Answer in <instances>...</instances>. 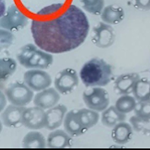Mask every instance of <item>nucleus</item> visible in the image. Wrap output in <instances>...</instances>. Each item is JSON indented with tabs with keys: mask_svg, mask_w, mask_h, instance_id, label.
Here are the masks:
<instances>
[{
	"mask_svg": "<svg viewBox=\"0 0 150 150\" xmlns=\"http://www.w3.org/2000/svg\"><path fill=\"white\" fill-rule=\"evenodd\" d=\"M89 28L87 15L75 5H71L53 20H32L30 24V32L35 44L52 54L77 49L86 40Z\"/></svg>",
	"mask_w": 150,
	"mask_h": 150,
	"instance_id": "obj_1",
	"label": "nucleus"
},
{
	"mask_svg": "<svg viewBox=\"0 0 150 150\" xmlns=\"http://www.w3.org/2000/svg\"><path fill=\"white\" fill-rule=\"evenodd\" d=\"M80 79L87 88L103 87L114 78L112 67L101 58H92L84 63L79 72Z\"/></svg>",
	"mask_w": 150,
	"mask_h": 150,
	"instance_id": "obj_2",
	"label": "nucleus"
},
{
	"mask_svg": "<svg viewBox=\"0 0 150 150\" xmlns=\"http://www.w3.org/2000/svg\"><path fill=\"white\" fill-rule=\"evenodd\" d=\"M17 60L19 64L26 69H47L53 63L52 53L40 49L33 44H25L18 52Z\"/></svg>",
	"mask_w": 150,
	"mask_h": 150,
	"instance_id": "obj_3",
	"label": "nucleus"
},
{
	"mask_svg": "<svg viewBox=\"0 0 150 150\" xmlns=\"http://www.w3.org/2000/svg\"><path fill=\"white\" fill-rule=\"evenodd\" d=\"M6 96L11 105L25 107L34 100V91L25 82H15L8 86Z\"/></svg>",
	"mask_w": 150,
	"mask_h": 150,
	"instance_id": "obj_4",
	"label": "nucleus"
},
{
	"mask_svg": "<svg viewBox=\"0 0 150 150\" xmlns=\"http://www.w3.org/2000/svg\"><path fill=\"white\" fill-rule=\"evenodd\" d=\"M28 24V18L15 5H11L1 15L0 27L10 31H18Z\"/></svg>",
	"mask_w": 150,
	"mask_h": 150,
	"instance_id": "obj_5",
	"label": "nucleus"
},
{
	"mask_svg": "<svg viewBox=\"0 0 150 150\" xmlns=\"http://www.w3.org/2000/svg\"><path fill=\"white\" fill-rule=\"evenodd\" d=\"M82 99L88 108L102 112L108 108L110 104V98L108 91L101 87H91L84 91Z\"/></svg>",
	"mask_w": 150,
	"mask_h": 150,
	"instance_id": "obj_6",
	"label": "nucleus"
},
{
	"mask_svg": "<svg viewBox=\"0 0 150 150\" xmlns=\"http://www.w3.org/2000/svg\"><path fill=\"white\" fill-rule=\"evenodd\" d=\"M79 82L78 73L74 69L66 68L58 72L54 79V86L59 94L67 95L76 89Z\"/></svg>",
	"mask_w": 150,
	"mask_h": 150,
	"instance_id": "obj_7",
	"label": "nucleus"
},
{
	"mask_svg": "<svg viewBox=\"0 0 150 150\" xmlns=\"http://www.w3.org/2000/svg\"><path fill=\"white\" fill-rule=\"evenodd\" d=\"M24 82L34 91H40L50 87L52 83L51 76L44 69H33L25 72Z\"/></svg>",
	"mask_w": 150,
	"mask_h": 150,
	"instance_id": "obj_8",
	"label": "nucleus"
},
{
	"mask_svg": "<svg viewBox=\"0 0 150 150\" xmlns=\"http://www.w3.org/2000/svg\"><path fill=\"white\" fill-rule=\"evenodd\" d=\"M115 40V33L112 26L101 21L93 28L91 41L96 47L101 49L110 47Z\"/></svg>",
	"mask_w": 150,
	"mask_h": 150,
	"instance_id": "obj_9",
	"label": "nucleus"
},
{
	"mask_svg": "<svg viewBox=\"0 0 150 150\" xmlns=\"http://www.w3.org/2000/svg\"><path fill=\"white\" fill-rule=\"evenodd\" d=\"M22 125L33 130L46 127V111L38 106L25 108L22 114Z\"/></svg>",
	"mask_w": 150,
	"mask_h": 150,
	"instance_id": "obj_10",
	"label": "nucleus"
},
{
	"mask_svg": "<svg viewBox=\"0 0 150 150\" xmlns=\"http://www.w3.org/2000/svg\"><path fill=\"white\" fill-rule=\"evenodd\" d=\"M60 100V94L55 88H47L39 91L34 97V104L44 110L56 106Z\"/></svg>",
	"mask_w": 150,
	"mask_h": 150,
	"instance_id": "obj_11",
	"label": "nucleus"
},
{
	"mask_svg": "<svg viewBox=\"0 0 150 150\" xmlns=\"http://www.w3.org/2000/svg\"><path fill=\"white\" fill-rule=\"evenodd\" d=\"M67 113V108L64 105H57L46 111V129L54 130L63 124Z\"/></svg>",
	"mask_w": 150,
	"mask_h": 150,
	"instance_id": "obj_12",
	"label": "nucleus"
},
{
	"mask_svg": "<svg viewBox=\"0 0 150 150\" xmlns=\"http://www.w3.org/2000/svg\"><path fill=\"white\" fill-rule=\"evenodd\" d=\"M140 78L137 72H129L119 76L114 81V91L118 95H129L133 93L134 86Z\"/></svg>",
	"mask_w": 150,
	"mask_h": 150,
	"instance_id": "obj_13",
	"label": "nucleus"
},
{
	"mask_svg": "<svg viewBox=\"0 0 150 150\" xmlns=\"http://www.w3.org/2000/svg\"><path fill=\"white\" fill-rule=\"evenodd\" d=\"M24 107L8 105L1 114L2 124L9 128H15L22 124V114Z\"/></svg>",
	"mask_w": 150,
	"mask_h": 150,
	"instance_id": "obj_14",
	"label": "nucleus"
},
{
	"mask_svg": "<svg viewBox=\"0 0 150 150\" xmlns=\"http://www.w3.org/2000/svg\"><path fill=\"white\" fill-rule=\"evenodd\" d=\"M75 116L78 120L80 127L84 132H86L98 124L99 120V114L98 111L90 108H82L75 110Z\"/></svg>",
	"mask_w": 150,
	"mask_h": 150,
	"instance_id": "obj_15",
	"label": "nucleus"
},
{
	"mask_svg": "<svg viewBox=\"0 0 150 150\" xmlns=\"http://www.w3.org/2000/svg\"><path fill=\"white\" fill-rule=\"evenodd\" d=\"M47 146L52 149H63L72 146V137L66 130L54 129L47 139Z\"/></svg>",
	"mask_w": 150,
	"mask_h": 150,
	"instance_id": "obj_16",
	"label": "nucleus"
},
{
	"mask_svg": "<svg viewBox=\"0 0 150 150\" xmlns=\"http://www.w3.org/2000/svg\"><path fill=\"white\" fill-rule=\"evenodd\" d=\"M133 133V129L131 124L123 121L113 127L111 138L117 144L124 145L131 140Z\"/></svg>",
	"mask_w": 150,
	"mask_h": 150,
	"instance_id": "obj_17",
	"label": "nucleus"
},
{
	"mask_svg": "<svg viewBox=\"0 0 150 150\" xmlns=\"http://www.w3.org/2000/svg\"><path fill=\"white\" fill-rule=\"evenodd\" d=\"M124 17L125 12L124 8L114 5L105 6L101 14V21L110 25H117L124 20Z\"/></svg>",
	"mask_w": 150,
	"mask_h": 150,
	"instance_id": "obj_18",
	"label": "nucleus"
},
{
	"mask_svg": "<svg viewBox=\"0 0 150 150\" xmlns=\"http://www.w3.org/2000/svg\"><path fill=\"white\" fill-rule=\"evenodd\" d=\"M126 114L118 110L115 106H110L102 111L101 120L107 127H114L120 122L125 121Z\"/></svg>",
	"mask_w": 150,
	"mask_h": 150,
	"instance_id": "obj_19",
	"label": "nucleus"
},
{
	"mask_svg": "<svg viewBox=\"0 0 150 150\" xmlns=\"http://www.w3.org/2000/svg\"><path fill=\"white\" fill-rule=\"evenodd\" d=\"M133 95L137 101L150 100V79L139 78L137 80L133 88Z\"/></svg>",
	"mask_w": 150,
	"mask_h": 150,
	"instance_id": "obj_20",
	"label": "nucleus"
},
{
	"mask_svg": "<svg viewBox=\"0 0 150 150\" xmlns=\"http://www.w3.org/2000/svg\"><path fill=\"white\" fill-rule=\"evenodd\" d=\"M63 126L65 130L72 137H78L85 133L75 117L74 110L67 113L63 121Z\"/></svg>",
	"mask_w": 150,
	"mask_h": 150,
	"instance_id": "obj_21",
	"label": "nucleus"
},
{
	"mask_svg": "<svg viewBox=\"0 0 150 150\" xmlns=\"http://www.w3.org/2000/svg\"><path fill=\"white\" fill-rule=\"evenodd\" d=\"M47 146V140L41 133L30 131L24 137L22 146L24 148H44Z\"/></svg>",
	"mask_w": 150,
	"mask_h": 150,
	"instance_id": "obj_22",
	"label": "nucleus"
},
{
	"mask_svg": "<svg viewBox=\"0 0 150 150\" xmlns=\"http://www.w3.org/2000/svg\"><path fill=\"white\" fill-rule=\"evenodd\" d=\"M17 63L11 57H2L0 59V79L4 82L15 73Z\"/></svg>",
	"mask_w": 150,
	"mask_h": 150,
	"instance_id": "obj_23",
	"label": "nucleus"
},
{
	"mask_svg": "<svg viewBox=\"0 0 150 150\" xmlns=\"http://www.w3.org/2000/svg\"><path fill=\"white\" fill-rule=\"evenodd\" d=\"M137 101L134 96H131L129 95H123L117 100L114 106L120 112L126 114L134 110L137 106Z\"/></svg>",
	"mask_w": 150,
	"mask_h": 150,
	"instance_id": "obj_24",
	"label": "nucleus"
},
{
	"mask_svg": "<svg viewBox=\"0 0 150 150\" xmlns=\"http://www.w3.org/2000/svg\"><path fill=\"white\" fill-rule=\"evenodd\" d=\"M129 123L134 131L150 137V118L140 117L135 115L130 117Z\"/></svg>",
	"mask_w": 150,
	"mask_h": 150,
	"instance_id": "obj_25",
	"label": "nucleus"
},
{
	"mask_svg": "<svg viewBox=\"0 0 150 150\" xmlns=\"http://www.w3.org/2000/svg\"><path fill=\"white\" fill-rule=\"evenodd\" d=\"M84 10L94 15H101L105 8V0H80Z\"/></svg>",
	"mask_w": 150,
	"mask_h": 150,
	"instance_id": "obj_26",
	"label": "nucleus"
},
{
	"mask_svg": "<svg viewBox=\"0 0 150 150\" xmlns=\"http://www.w3.org/2000/svg\"><path fill=\"white\" fill-rule=\"evenodd\" d=\"M15 36L10 30L1 28L0 30V47L1 49H7L13 44Z\"/></svg>",
	"mask_w": 150,
	"mask_h": 150,
	"instance_id": "obj_27",
	"label": "nucleus"
},
{
	"mask_svg": "<svg viewBox=\"0 0 150 150\" xmlns=\"http://www.w3.org/2000/svg\"><path fill=\"white\" fill-rule=\"evenodd\" d=\"M135 115L140 117L150 118V100L138 101L135 109Z\"/></svg>",
	"mask_w": 150,
	"mask_h": 150,
	"instance_id": "obj_28",
	"label": "nucleus"
},
{
	"mask_svg": "<svg viewBox=\"0 0 150 150\" xmlns=\"http://www.w3.org/2000/svg\"><path fill=\"white\" fill-rule=\"evenodd\" d=\"M133 7L142 11H150V0H132Z\"/></svg>",
	"mask_w": 150,
	"mask_h": 150,
	"instance_id": "obj_29",
	"label": "nucleus"
}]
</instances>
